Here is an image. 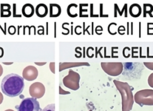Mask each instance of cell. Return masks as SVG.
I'll list each match as a JSON object with an SVG mask.
<instances>
[{
  "mask_svg": "<svg viewBox=\"0 0 153 111\" xmlns=\"http://www.w3.org/2000/svg\"><path fill=\"white\" fill-rule=\"evenodd\" d=\"M29 94L32 98H40L45 94V88L44 85L39 82H34L29 87Z\"/></svg>",
  "mask_w": 153,
  "mask_h": 111,
  "instance_id": "cell-7",
  "label": "cell"
},
{
  "mask_svg": "<svg viewBox=\"0 0 153 111\" xmlns=\"http://www.w3.org/2000/svg\"><path fill=\"white\" fill-rule=\"evenodd\" d=\"M148 84L151 88H153V73H151L148 78Z\"/></svg>",
  "mask_w": 153,
  "mask_h": 111,
  "instance_id": "cell-17",
  "label": "cell"
},
{
  "mask_svg": "<svg viewBox=\"0 0 153 111\" xmlns=\"http://www.w3.org/2000/svg\"><path fill=\"white\" fill-rule=\"evenodd\" d=\"M143 64L148 69L153 70V62H144Z\"/></svg>",
  "mask_w": 153,
  "mask_h": 111,
  "instance_id": "cell-18",
  "label": "cell"
},
{
  "mask_svg": "<svg viewBox=\"0 0 153 111\" xmlns=\"http://www.w3.org/2000/svg\"><path fill=\"white\" fill-rule=\"evenodd\" d=\"M22 14L25 17H30L33 16L35 10L33 6L30 4H26L22 7Z\"/></svg>",
  "mask_w": 153,
  "mask_h": 111,
  "instance_id": "cell-10",
  "label": "cell"
},
{
  "mask_svg": "<svg viewBox=\"0 0 153 111\" xmlns=\"http://www.w3.org/2000/svg\"><path fill=\"white\" fill-rule=\"evenodd\" d=\"M8 33L10 34V35H13L16 33V29L14 26H10L9 27H8Z\"/></svg>",
  "mask_w": 153,
  "mask_h": 111,
  "instance_id": "cell-19",
  "label": "cell"
},
{
  "mask_svg": "<svg viewBox=\"0 0 153 111\" xmlns=\"http://www.w3.org/2000/svg\"><path fill=\"white\" fill-rule=\"evenodd\" d=\"M147 34L153 35V23H149L147 24Z\"/></svg>",
  "mask_w": 153,
  "mask_h": 111,
  "instance_id": "cell-16",
  "label": "cell"
},
{
  "mask_svg": "<svg viewBox=\"0 0 153 111\" xmlns=\"http://www.w3.org/2000/svg\"><path fill=\"white\" fill-rule=\"evenodd\" d=\"M3 99H4L3 95H2V94L0 92V104L2 103V101H3Z\"/></svg>",
  "mask_w": 153,
  "mask_h": 111,
  "instance_id": "cell-21",
  "label": "cell"
},
{
  "mask_svg": "<svg viewBox=\"0 0 153 111\" xmlns=\"http://www.w3.org/2000/svg\"><path fill=\"white\" fill-rule=\"evenodd\" d=\"M142 13V8L137 4H133L129 8V13L133 17H138Z\"/></svg>",
  "mask_w": 153,
  "mask_h": 111,
  "instance_id": "cell-9",
  "label": "cell"
},
{
  "mask_svg": "<svg viewBox=\"0 0 153 111\" xmlns=\"http://www.w3.org/2000/svg\"><path fill=\"white\" fill-rule=\"evenodd\" d=\"M5 111H14V110H13L12 109H7V110H5Z\"/></svg>",
  "mask_w": 153,
  "mask_h": 111,
  "instance_id": "cell-23",
  "label": "cell"
},
{
  "mask_svg": "<svg viewBox=\"0 0 153 111\" xmlns=\"http://www.w3.org/2000/svg\"><path fill=\"white\" fill-rule=\"evenodd\" d=\"M23 78L28 81H32L38 76V72L37 69L33 66H26L23 70Z\"/></svg>",
  "mask_w": 153,
  "mask_h": 111,
  "instance_id": "cell-8",
  "label": "cell"
},
{
  "mask_svg": "<svg viewBox=\"0 0 153 111\" xmlns=\"http://www.w3.org/2000/svg\"><path fill=\"white\" fill-rule=\"evenodd\" d=\"M100 65L103 70L112 76L120 75L123 70V64L121 62H102Z\"/></svg>",
  "mask_w": 153,
  "mask_h": 111,
  "instance_id": "cell-5",
  "label": "cell"
},
{
  "mask_svg": "<svg viewBox=\"0 0 153 111\" xmlns=\"http://www.w3.org/2000/svg\"><path fill=\"white\" fill-rule=\"evenodd\" d=\"M88 111H92V110H88Z\"/></svg>",
  "mask_w": 153,
  "mask_h": 111,
  "instance_id": "cell-24",
  "label": "cell"
},
{
  "mask_svg": "<svg viewBox=\"0 0 153 111\" xmlns=\"http://www.w3.org/2000/svg\"><path fill=\"white\" fill-rule=\"evenodd\" d=\"M16 108L17 111H39L40 109L39 102L32 97L23 99Z\"/></svg>",
  "mask_w": 153,
  "mask_h": 111,
  "instance_id": "cell-6",
  "label": "cell"
},
{
  "mask_svg": "<svg viewBox=\"0 0 153 111\" xmlns=\"http://www.w3.org/2000/svg\"><path fill=\"white\" fill-rule=\"evenodd\" d=\"M61 13V7L56 4H50V16L51 17H57Z\"/></svg>",
  "mask_w": 153,
  "mask_h": 111,
  "instance_id": "cell-12",
  "label": "cell"
},
{
  "mask_svg": "<svg viewBox=\"0 0 153 111\" xmlns=\"http://www.w3.org/2000/svg\"><path fill=\"white\" fill-rule=\"evenodd\" d=\"M134 101L140 106H153V90L144 89L134 95Z\"/></svg>",
  "mask_w": 153,
  "mask_h": 111,
  "instance_id": "cell-3",
  "label": "cell"
},
{
  "mask_svg": "<svg viewBox=\"0 0 153 111\" xmlns=\"http://www.w3.org/2000/svg\"><path fill=\"white\" fill-rule=\"evenodd\" d=\"M2 73H3V68H2V66L0 64V77L1 76Z\"/></svg>",
  "mask_w": 153,
  "mask_h": 111,
  "instance_id": "cell-22",
  "label": "cell"
},
{
  "mask_svg": "<svg viewBox=\"0 0 153 111\" xmlns=\"http://www.w3.org/2000/svg\"><path fill=\"white\" fill-rule=\"evenodd\" d=\"M113 82L121 96L122 111H130L134 101L132 92L133 88L126 82L114 80Z\"/></svg>",
  "mask_w": 153,
  "mask_h": 111,
  "instance_id": "cell-2",
  "label": "cell"
},
{
  "mask_svg": "<svg viewBox=\"0 0 153 111\" xmlns=\"http://www.w3.org/2000/svg\"><path fill=\"white\" fill-rule=\"evenodd\" d=\"M4 55V50L2 48L0 47V58L2 57Z\"/></svg>",
  "mask_w": 153,
  "mask_h": 111,
  "instance_id": "cell-20",
  "label": "cell"
},
{
  "mask_svg": "<svg viewBox=\"0 0 153 111\" xmlns=\"http://www.w3.org/2000/svg\"><path fill=\"white\" fill-rule=\"evenodd\" d=\"M79 74L72 69H70L68 75L63 78V84L65 87L75 91L79 88Z\"/></svg>",
  "mask_w": 153,
  "mask_h": 111,
  "instance_id": "cell-4",
  "label": "cell"
},
{
  "mask_svg": "<svg viewBox=\"0 0 153 111\" xmlns=\"http://www.w3.org/2000/svg\"><path fill=\"white\" fill-rule=\"evenodd\" d=\"M11 7L9 4H4L1 5V17H9L11 16L10 10Z\"/></svg>",
  "mask_w": 153,
  "mask_h": 111,
  "instance_id": "cell-13",
  "label": "cell"
},
{
  "mask_svg": "<svg viewBox=\"0 0 153 111\" xmlns=\"http://www.w3.org/2000/svg\"><path fill=\"white\" fill-rule=\"evenodd\" d=\"M35 12L36 15L39 17H44L48 13V8L44 4H39L36 7Z\"/></svg>",
  "mask_w": 153,
  "mask_h": 111,
  "instance_id": "cell-11",
  "label": "cell"
},
{
  "mask_svg": "<svg viewBox=\"0 0 153 111\" xmlns=\"http://www.w3.org/2000/svg\"><path fill=\"white\" fill-rule=\"evenodd\" d=\"M42 111H55V104H50L45 107Z\"/></svg>",
  "mask_w": 153,
  "mask_h": 111,
  "instance_id": "cell-15",
  "label": "cell"
},
{
  "mask_svg": "<svg viewBox=\"0 0 153 111\" xmlns=\"http://www.w3.org/2000/svg\"><path fill=\"white\" fill-rule=\"evenodd\" d=\"M153 11V6L150 4H143V17H146V14H149L150 17H153L152 15V12Z\"/></svg>",
  "mask_w": 153,
  "mask_h": 111,
  "instance_id": "cell-14",
  "label": "cell"
},
{
  "mask_svg": "<svg viewBox=\"0 0 153 111\" xmlns=\"http://www.w3.org/2000/svg\"><path fill=\"white\" fill-rule=\"evenodd\" d=\"M24 87L23 78L16 73L6 75L2 79L1 85L2 92L11 97L19 95L22 92Z\"/></svg>",
  "mask_w": 153,
  "mask_h": 111,
  "instance_id": "cell-1",
  "label": "cell"
}]
</instances>
